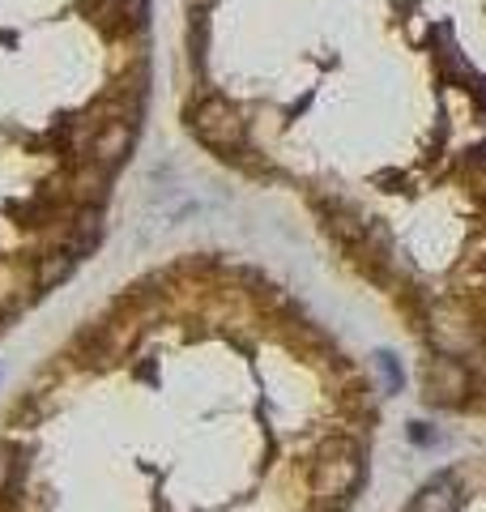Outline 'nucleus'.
<instances>
[{
    "instance_id": "1",
    "label": "nucleus",
    "mask_w": 486,
    "mask_h": 512,
    "mask_svg": "<svg viewBox=\"0 0 486 512\" xmlns=\"http://www.w3.org/2000/svg\"><path fill=\"white\" fill-rule=\"evenodd\" d=\"M363 483V448L354 440H329L316 453L312 466V495L320 504H346Z\"/></svg>"
},
{
    "instance_id": "2",
    "label": "nucleus",
    "mask_w": 486,
    "mask_h": 512,
    "mask_svg": "<svg viewBox=\"0 0 486 512\" xmlns=\"http://www.w3.org/2000/svg\"><path fill=\"white\" fill-rule=\"evenodd\" d=\"M427 338H431V346H435V355L465 359V355H478L482 329H478V320L469 316V308H461V303L444 299V303H435V308H431Z\"/></svg>"
},
{
    "instance_id": "3",
    "label": "nucleus",
    "mask_w": 486,
    "mask_h": 512,
    "mask_svg": "<svg viewBox=\"0 0 486 512\" xmlns=\"http://www.w3.org/2000/svg\"><path fill=\"white\" fill-rule=\"evenodd\" d=\"M188 128L218 154H235V150H243V141H248V124H243V116L226 99L192 103L188 107Z\"/></svg>"
},
{
    "instance_id": "4",
    "label": "nucleus",
    "mask_w": 486,
    "mask_h": 512,
    "mask_svg": "<svg viewBox=\"0 0 486 512\" xmlns=\"http://www.w3.org/2000/svg\"><path fill=\"white\" fill-rule=\"evenodd\" d=\"M474 393V376L461 359H448V355H435L423 367V402L427 406H440V410H457L465 406V397Z\"/></svg>"
},
{
    "instance_id": "5",
    "label": "nucleus",
    "mask_w": 486,
    "mask_h": 512,
    "mask_svg": "<svg viewBox=\"0 0 486 512\" xmlns=\"http://www.w3.org/2000/svg\"><path fill=\"white\" fill-rule=\"evenodd\" d=\"M133 141H137V124H128L120 116H111L103 120L99 128L90 133V163L94 167H107V171H116L128 154H133Z\"/></svg>"
},
{
    "instance_id": "6",
    "label": "nucleus",
    "mask_w": 486,
    "mask_h": 512,
    "mask_svg": "<svg viewBox=\"0 0 486 512\" xmlns=\"http://www.w3.org/2000/svg\"><path fill=\"white\" fill-rule=\"evenodd\" d=\"M461 483H457V474H435L427 478L423 487H418V495L410 500V508L405 512H461Z\"/></svg>"
},
{
    "instance_id": "7",
    "label": "nucleus",
    "mask_w": 486,
    "mask_h": 512,
    "mask_svg": "<svg viewBox=\"0 0 486 512\" xmlns=\"http://www.w3.org/2000/svg\"><path fill=\"white\" fill-rule=\"evenodd\" d=\"M73 269H77V252L69 244H60V248L43 252L35 261V286H39V291H56L60 282H69Z\"/></svg>"
},
{
    "instance_id": "8",
    "label": "nucleus",
    "mask_w": 486,
    "mask_h": 512,
    "mask_svg": "<svg viewBox=\"0 0 486 512\" xmlns=\"http://www.w3.org/2000/svg\"><path fill=\"white\" fill-rule=\"evenodd\" d=\"M371 363H376V372L384 376V389H388V393H397V389H401V367H397V359L388 355V350H380V355L371 359Z\"/></svg>"
},
{
    "instance_id": "9",
    "label": "nucleus",
    "mask_w": 486,
    "mask_h": 512,
    "mask_svg": "<svg viewBox=\"0 0 486 512\" xmlns=\"http://www.w3.org/2000/svg\"><path fill=\"white\" fill-rule=\"evenodd\" d=\"M410 440L414 444H431V440H440L435 431H427V423H410Z\"/></svg>"
}]
</instances>
